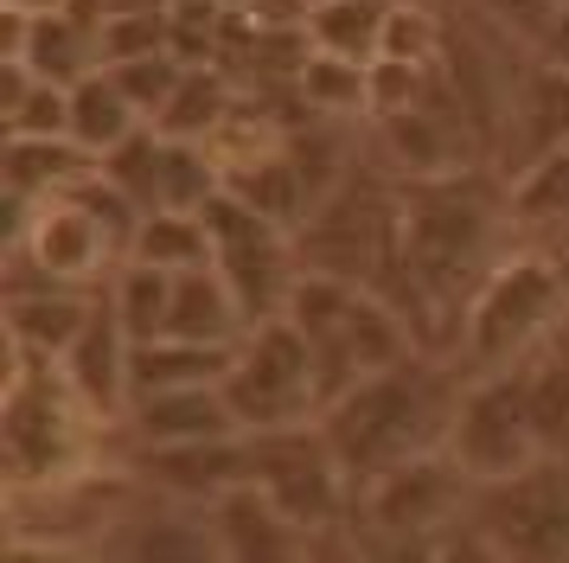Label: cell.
<instances>
[{
  "label": "cell",
  "instance_id": "6da1fadb",
  "mask_svg": "<svg viewBox=\"0 0 569 563\" xmlns=\"http://www.w3.org/2000/svg\"><path fill=\"white\" fill-rule=\"evenodd\" d=\"M455 404H461V372L441 365L436 353H410L385 372H365V378L346 384L333 404L320 409V429L333 442L346 481L371 486L397 461L441 448L448 423H455Z\"/></svg>",
  "mask_w": 569,
  "mask_h": 563
},
{
  "label": "cell",
  "instance_id": "7a4b0ae2",
  "mask_svg": "<svg viewBox=\"0 0 569 563\" xmlns=\"http://www.w3.org/2000/svg\"><path fill=\"white\" fill-rule=\"evenodd\" d=\"M7 391H0V429H7V486L39 493V486H71L90 467L97 448V409L78 397L58 358H32L7 339Z\"/></svg>",
  "mask_w": 569,
  "mask_h": 563
},
{
  "label": "cell",
  "instance_id": "3957f363",
  "mask_svg": "<svg viewBox=\"0 0 569 563\" xmlns=\"http://www.w3.org/2000/svg\"><path fill=\"white\" fill-rule=\"evenodd\" d=\"M569 307V256L557 250H518L492 263L480 288L467 295V327H461V358L473 372H499L543 346Z\"/></svg>",
  "mask_w": 569,
  "mask_h": 563
},
{
  "label": "cell",
  "instance_id": "277c9868",
  "mask_svg": "<svg viewBox=\"0 0 569 563\" xmlns=\"http://www.w3.org/2000/svg\"><path fill=\"white\" fill-rule=\"evenodd\" d=\"M237 423L243 429H288V423H313L327 409V384H320V358H313L308 333L288 314L257 320L237 346V365L224 378Z\"/></svg>",
  "mask_w": 569,
  "mask_h": 563
},
{
  "label": "cell",
  "instance_id": "5b68a950",
  "mask_svg": "<svg viewBox=\"0 0 569 563\" xmlns=\"http://www.w3.org/2000/svg\"><path fill=\"white\" fill-rule=\"evenodd\" d=\"M473 493H480V481L441 442V448H422V455L397 461L390 474H378L371 486H359V512L365 525L390 537L397 551H436L441 532L467 525Z\"/></svg>",
  "mask_w": 569,
  "mask_h": 563
},
{
  "label": "cell",
  "instance_id": "8992f818",
  "mask_svg": "<svg viewBox=\"0 0 569 563\" xmlns=\"http://www.w3.org/2000/svg\"><path fill=\"white\" fill-rule=\"evenodd\" d=\"M206 225H211V263L231 276L237 302L250 314V327L257 320H276L288 307V288L301 276V244H295V230L276 225L269 211L243 199V192H218L206 205Z\"/></svg>",
  "mask_w": 569,
  "mask_h": 563
},
{
  "label": "cell",
  "instance_id": "52a82bcc",
  "mask_svg": "<svg viewBox=\"0 0 569 563\" xmlns=\"http://www.w3.org/2000/svg\"><path fill=\"white\" fill-rule=\"evenodd\" d=\"M448 448L473 481H512L543 455L538 423H531V397H525V372L499 365V372H473L461 384V404L448 423Z\"/></svg>",
  "mask_w": 569,
  "mask_h": 563
},
{
  "label": "cell",
  "instance_id": "ba28073f",
  "mask_svg": "<svg viewBox=\"0 0 569 563\" xmlns=\"http://www.w3.org/2000/svg\"><path fill=\"white\" fill-rule=\"evenodd\" d=\"M250 442H257V486H269V500L288 518H301L313 537L333 532L346 518V506L359 500V486L346 481L320 416L313 423H288V429H250Z\"/></svg>",
  "mask_w": 569,
  "mask_h": 563
},
{
  "label": "cell",
  "instance_id": "9c48e42d",
  "mask_svg": "<svg viewBox=\"0 0 569 563\" xmlns=\"http://www.w3.org/2000/svg\"><path fill=\"white\" fill-rule=\"evenodd\" d=\"M473 525L492 557H569V455H538L512 481L473 493Z\"/></svg>",
  "mask_w": 569,
  "mask_h": 563
},
{
  "label": "cell",
  "instance_id": "30bf717a",
  "mask_svg": "<svg viewBox=\"0 0 569 563\" xmlns=\"http://www.w3.org/2000/svg\"><path fill=\"white\" fill-rule=\"evenodd\" d=\"M7 250H27L52 282H78V288H103V282L116 276V263H122L116 237L103 230V218L83 199H71V192L39 205L32 230L20 244H7Z\"/></svg>",
  "mask_w": 569,
  "mask_h": 563
},
{
  "label": "cell",
  "instance_id": "8fae6325",
  "mask_svg": "<svg viewBox=\"0 0 569 563\" xmlns=\"http://www.w3.org/2000/svg\"><path fill=\"white\" fill-rule=\"evenodd\" d=\"M141 467L167 500L218 506L231 486L257 481V442H250V429H237V435H211V442H180V448H141Z\"/></svg>",
  "mask_w": 569,
  "mask_h": 563
},
{
  "label": "cell",
  "instance_id": "7c38bea8",
  "mask_svg": "<svg viewBox=\"0 0 569 563\" xmlns=\"http://www.w3.org/2000/svg\"><path fill=\"white\" fill-rule=\"evenodd\" d=\"M64 378L78 384V397L103 423H122L129 416V397H134V333L122 327V314L109 307V295L97 288V307H90V327L71 339V353L58 358Z\"/></svg>",
  "mask_w": 569,
  "mask_h": 563
},
{
  "label": "cell",
  "instance_id": "4fadbf2b",
  "mask_svg": "<svg viewBox=\"0 0 569 563\" xmlns=\"http://www.w3.org/2000/svg\"><path fill=\"white\" fill-rule=\"evenodd\" d=\"M211 532H218V557H237V563H276V557H308V551H320V537L301 518H288L269 500V486H257V481L231 486L211 506Z\"/></svg>",
  "mask_w": 569,
  "mask_h": 563
},
{
  "label": "cell",
  "instance_id": "5bb4252c",
  "mask_svg": "<svg viewBox=\"0 0 569 563\" xmlns=\"http://www.w3.org/2000/svg\"><path fill=\"white\" fill-rule=\"evenodd\" d=\"M569 148V71L557 65H531L506 97V122H499V154L506 167H531L543 154Z\"/></svg>",
  "mask_w": 569,
  "mask_h": 563
},
{
  "label": "cell",
  "instance_id": "9a60e30c",
  "mask_svg": "<svg viewBox=\"0 0 569 563\" xmlns=\"http://www.w3.org/2000/svg\"><path fill=\"white\" fill-rule=\"evenodd\" d=\"M129 435L141 448H180V442H211V435H237L231 397L224 384H180V391H148L129 404Z\"/></svg>",
  "mask_w": 569,
  "mask_h": 563
},
{
  "label": "cell",
  "instance_id": "2e32d148",
  "mask_svg": "<svg viewBox=\"0 0 569 563\" xmlns=\"http://www.w3.org/2000/svg\"><path fill=\"white\" fill-rule=\"evenodd\" d=\"M0 174H7L13 192H27V199H64L90 174H103V154H90L78 135H7Z\"/></svg>",
  "mask_w": 569,
  "mask_h": 563
},
{
  "label": "cell",
  "instance_id": "e0dca14e",
  "mask_svg": "<svg viewBox=\"0 0 569 563\" xmlns=\"http://www.w3.org/2000/svg\"><path fill=\"white\" fill-rule=\"evenodd\" d=\"M167 333L211 339V346H243L250 314H243L231 276H224L218 263H192V269L173 276V314H167Z\"/></svg>",
  "mask_w": 569,
  "mask_h": 563
},
{
  "label": "cell",
  "instance_id": "ac0fdd59",
  "mask_svg": "<svg viewBox=\"0 0 569 563\" xmlns=\"http://www.w3.org/2000/svg\"><path fill=\"white\" fill-rule=\"evenodd\" d=\"M231 365H237V346H211V339H186V333H154V339H134L129 372H134V397H148V391H180V384H224Z\"/></svg>",
  "mask_w": 569,
  "mask_h": 563
},
{
  "label": "cell",
  "instance_id": "d6986e66",
  "mask_svg": "<svg viewBox=\"0 0 569 563\" xmlns=\"http://www.w3.org/2000/svg\"><path fill=\"white\" fill-rule=\"evenodd\" d=\"M518 372H525V397H531L543 455H569V333H550L543 346H531L518 358Z\"/></svg>",
  "mask_w": 569,
  "mask_h": 563
},
{
  "label": "cell",
  "instance_id": "ffe728a7",
  "mask_svg": "<svg viewBox=\"0 0 569 563\" xmlns=\"http://www.w3.org/2000/svg\"><path fill=\"white\" fill-rule=\"evenodd\" d=\"M231 102H237V77L224 65H186L180 90L167 97L154 128L167 141H211V128L231 116Z\"/></svg>",
  "mask_w": 569,
  "mask_h": 563
},
{
  "label": "cell",
  "instance_id": "44dd1931",
  "mask_svg": "<svg viewBox=\"0 0 569 563\" xmlns=\"http://www.w3.org/2000/svg\"><path fill=\"white\" fill-rule=\"evenodd\" d=\"M148 122L141 109H134V97L116 83V71H90L71 83V135H78L90 154H109V148H122L134 128Z\"/></svg>",
  "mask_w": 569,
  "mask_h": 563
},
{
  "label": "cell",
  "instance_id": "7402d4cb",
  "mask_svg": "<svg viewBox=\"0 0 569 563\" xmlns=\"http://www.w3.org/2000/svg\"><path fill=\"white\" fill-rule=\"evenodd\" d=\"M397 0H313L308 7V32L320 51H339V58H359L371 65L385 51V26Z\"/></svg>",
  "mask_w": 569,
  "mask_h": 563
},
{
  "label": "cell",
  "instance_id": "603a6c76",
  "mask_svg": "<svg viewBox=\"0 0 569 563\" xmlns=\"http://www.w3.org/2000/svg\"><path fill=\"white\" fill-rule=\"evenodd\" d=\"M103 295L134 339H154V333H167V314H173V269L141 263V256H122L116 276L103 282Z\"/></svg>",
  "mask_w": 569,
  "mask_h": 563
},
{
  "label": "cell",
  "instance_id": "cb8c5ba5",
  "mask_svg": "<svg viewBox=\"0 0 569 563\" xmlns=\"http://www.w3.org/2000/svg\"><path fill=\"white\" fill-rule=\"evenodd\" d=\"M506 218L518 230H563L569 225V148L518 167L506 186Z\"/></svg>",
  "mask_w": 569,
  "mask_h": 563
},
{
  "label": "cell",
  "instance_id": "d4e9b609",
  "mask_svg": "<svg viewBox=\"0 0 569 563\" xmlns=\"http://www.w3.org/2000/svg\"><path fill=\"white\" fill-rule=\"evenodd\" d=\"M295 90H301V109H308L313 122H359L365 116V65L359 58H339V51L313 46V58L295 77Z\"/></svg>",
  "mask_w": 569,
  "mask_h": 563
},
{
  "label": "cell",
  "instance_id": "484cf974",
  "mask_svg": "<svg viewBox=\"0 0 569 563\" xmlns=\"http://www.w3.org/2000/svg\"><path fill=\"white\" fill-rule=\"evenodd\" d=\"M141 263H160V269H192V263H211V225L206 211H180V205H154L141 230H134V250Z\"/></svg>",
  "mask_w": 569,
  "mask_h": 563
},
{
  "label": "cell",
  "instance_id": "4316f807",
  "mask_svg": "<svg viewBox=\"0 0 569 563\" xmlns=\"http://www.w3.org/2000/svg\"><path fill=\"white\" fill-rule=\"evenodd\" d=\"M97 51H103V65H129V58H148V51H173V7H103Z\"/></svg>",
  "mask_w": 569,
  "mask_h": 563
},
{
  "label": "cell",
  "instance_id": "83f0119b",
  "mask_svg": "<svg viewBox=\"0 0 569 563\" xmlns=\"http://www.w3.org/2000/svg\"><path fill=\"white\" fill-rule=\"evenodd\" d=\"M436 90V65H416V58H390L378 51L365 65V122H385V116H403L416 102H429Z\"/></svg>",
  "mask_w": 569,
  "mask_h": 563
},
{
  "label": "cell",
  "instance_id": "f1b7e54d",
  "mask_svg": "<svg viewBox=\"0 0 569 563\" xmlns=\"http://www.w3.org/2000/svg\"><path fill=\"white\" fill-rule=\"evenodd\" d=\"M160 174H167V135H160L154 122H141L122 148L103 154V179H116L141 211H154L160 205Z\"/></svg>",
  "mask_w": 569,
  "mask_h": 563
},
{
  "label": "cell",
  "instance_id": "f546056e",
  "mask_svg": "<svg viewBox=\"0 0 569 563\" xmlns=\"http://www.w3.org/2000/svg\"><path fill=\"white\" fill-rule=\"evenodd\" d=\"M385 51L390 58H416V65H441L448 51V26L429 0H397L390 7V26H385Z\"/></svg>",
  "mask_w": 569,
  "mask_h": 563
},
{
  "label": "cell",
  "instance_id": "4dcf8cb0",
  "mask_svg": "<svg viewBox=\"0 0 569 563\" xmlns=\"http://www.w3.org/2000/svg\"><path fill=\"white\" fill-rule=\"evenodd\" d=\"M116 71V83L134 97V109L154 122L160 109H167V97L180 90V77H186V58H173V51H148V58H129V65H109Z\"/></svg>",
  "mask_w": 569,
  "mask_h": 563
},
{
  "label": "cell",
  "instance_id": "1f68e13d",
  "mask_svg": "<svg viewBox=\"0 0 569 563\" xmlns=\"http://www.w3.org/2000/svg\"><path fill=\"white\" fill-rule=\"evenodd\" d=\"M0 122H7V135H71V83L39 77Z\"/></svg>",
  "mask_w": 569,
  "mask_h": 563
},
{
  "label": "cell",
  "instance_id": "d6a6232c",
  "mask_svg": "<svg viewBox=\"0 0 569 563\" xmlns=\"http://www.w3.org/2000/svg\"><path fill=\"white\" fill-rule=\"evenodd\" d=\"M531 51H538V65H557V71H569V0H550V13H543Z\"/></svg>",
  "mask_w": 569,
  "mask_h": 563
},
{
  "label": "cell",
  "instance_id": "836d02e7",
  "mask_svg": "<svg viewBox=\"0 0 569 563\" xmlns=\"http://www.w3.org/2000/svg\"><path fill=\"white\" fill-rule=\"evenodd\" d=\"M20 7H32V13H46V7H64V0H20Z\"/></svg>",
  "mask_w": 569,
  "mask_h": 563
}]
</instances>
